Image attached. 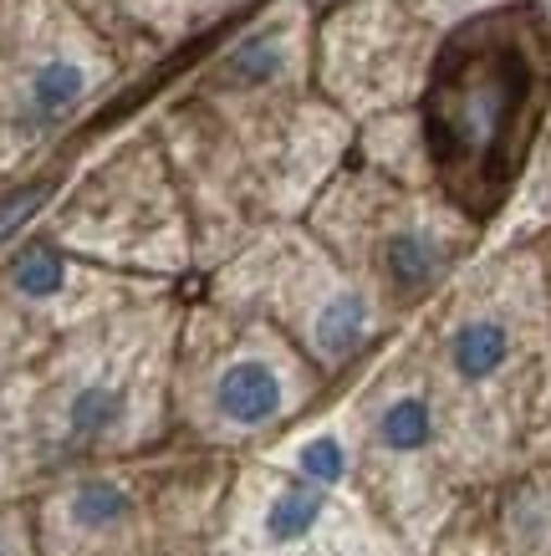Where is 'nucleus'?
I'll list each match as a JSON object with an SVG mask.
<instances>
[{
	"label": "nucleus",
	"instance_id": "6",
	"mask_svg": "<svg viewBox=\"0 0 551 556\" xmlns=\"http://www.w3.org/2000/svg\"><path fill=\"white\" fill-rule=\"evenodd\" d=\"M373 434H378V444H384L388 455H418V450L435 444V408H429V399H418V393H399V399H388L378 408Z\"/></svg>",
	"mask_w": 551,
	"mask_h": 556
},
{
	"label": "nucleus",
	"instance_id": "3",
	"mask_svg": "<svg viewBox=\"0 0 551 556\" xmlns=\"http://www.w3.org/2000/svg\"><path fill=\"white\" fill-rule=\"evenodd\" d=\"M511 363V327L496 317H469L450 338V368L460 383H490Z\"/></svg>",
	"mask_w": 551,
	"mask_h": 556
},
{
	"label": "nucleus",
	"instance_id": "15",
	"mask_svg": "<svg viewBox=\"0 0 551 556\" xmlns=\"http://www.w3.org/2000/svg\"><path fill=\"white\" fill-rule=\"evenodd\" d=\"M0 556H16V546H11V536H0Z\"/></svg>",
	"mask_w": 551,
	"mask_h": 556
},
{
	"label": "nucleus",
	"instance_id": "10",
	"mask_svg": "<svg viewBox=\"0 0 551 556\" xmlns=\"http://www.w3.org/2000/svg\"><path fill=\"white\" fill-rule=\"evenodd\" d=\"M11 287L32 302H47L67 287V261L51 251V245H26V251L11 261Z\"/></svg>",
	"mask_w": 551,
	"mask_h": 556
},
{
	"label": "nucleus",
	"instance_id": "13",
	"mask_svg": "<svg viewBox=\"0 0 551 556\" xmlns=\"http://www.w3.org/2000/svg\"><path fill=\"white\" fill-rule=\"evenodd\" d=\"M297 470H301V480L333 490L337 480L348 475V450H342V439H333V434L306 439V444H301V455H297Z\"/></svg>",
	"mask_w": 551,
	"mask_h": 556
},
{
	"label": "nucleus",
	"instance_id": "2",
	"mask_svg": "<svg viewBox=\"0 0 551 556\" xmlns=\"http://www.w3.org/2000/svg\"><path fill=\"white\" fill-rule=\"evenodd\" d=\"M210 399H215V414L225 424L261 429V424H271L286 408V383L266 357H235V363L220 368Z\"/></svg>",
	"mask_w": 551,
	"mask_h": 556
},
{
	"label": "nucleus",
	"instance_id": "14",
	"mask_svg": "<svg viewBox=\"0 0 551 556\" xmlns=\"http://www.w3.org/2000/svg\"><path fill=\"white\" fill-rule=\"evenodd\" d=\"M51 194V185L47 179H41V185H26V189H16V194H5V200H0V240L11 236V230H16L21 219H32L36 215V204L47 200Z\"/></svg>",
	"mask_w": 551,
	"mask_h": 556
},
{
	"label": "nucleus",
	"instance_id": "1",
	"mask_svg": "<svg viewBox=\"0 0 551 556\" xmlns=\"http://www.w3.org/2000/svg\"><path fill=\"white\" fill-rule=\"evenodd\" d=\"M551 92V16L501 5L439 47L424 92V143L450 200L490 215L511 194Z\"/></svg>",
	"mask_w": 551,
	"mask_h": 556
},
{
	"label": "nucleus",
	"instance_id": "12",
	"mask_svg": "<svg viewBox=\"0 0 551 556\" xmlns=\"http://www.w3.org/2000/svg\"><path fill=\"white\" fill-rule=\"evenodd\" d=\"M281 72V47H276V36H255L246 47H235V56L225 62V77L235 87H261L271 83Z\"/></svg>",
	"mask_w": 551,
	"mask_h": 556
},
{
	"label": "nucleus",
	"instance_id": "9",
	"mask_svg": "<svg viewBox=\"0 0 551 556\" xmlns=\"http://www.w3.org/2000/svg\"><path fill=\"white\" fill-rule=\"evenodd\" d=\"M123 408H128V399H123V388L113 383H87L72 393L67 404V434L72 439H102L113 434L117 419H123Z\"/></svg>",
	"mask_w": 551,
	"mask_h": 556
},
{
	"label": "nucleus",
	"instance_id": "8",
	"mask_svg": "<svg viewBox=\"0 0 551 556\" xmlns=\"http://www.w3.org/2000/svg\"><path fill=\"white\" fill-rule=\"evenodd\" d=\"M134 516V495L117 485V480H83V485L67 495V521L87 536H102Z\"/></svg>",
	"mask_w": 551,
	"mask_h": 556
},
{
	"label": "nucleus",
	"instance_id": "5",
	"mask_svg": "<svg viewBox=\"0 0 551 556\" xmlns=\"http://www.w3.org/2000/svg\"><path fill=\"white\" fill-rule=\"evenodd\" d=\"M367 321H373V306H367L363 291H333V296L322 302L317 321H312V342H317L322 357L342 363V357H352L363 348Z\"/></svg>",
	"mask_w": 551,
	"mask_h": 556
},
{
	"label": "nucleus",
	"instance_id": "4",
	"mask_svg": "<svg viewBox=\"0 0 551 556\" xmlns=\"http://www.w3.org/2000/svg\"><path fill=\"white\" fill-rule=\"evenodd\" d=\"M322 516H327V490L312 485V480H291V485H281L271 495L261 526H266L271 546H297V541H306L317 531Z\"/></svg>",
	"mask_w": 551,
	"mask_h": 556
},
{
	"label": "nucleus",
	"instance_id": "7",
	"mask_svg": "<svg viewBox=\"0 0 551 556\" xmlns=\"http://www.w3.org/2000/svg\"><path fill=\"white\" fill-rule=\"evenodd\" d=\"M384 270L393 287L414 296V291L435 287V276L444 270V255L424 230H399V236L384 240Z\"/></svg>",
	"mask_w": 551,
	"mask_h": 556
},
{
	"label": "nucleus",
	"instance_id": "11",
	"mask_svg": "<svg viewBox=\"0 0 551 556\" xmlns=\"http://www.w3.org/2000/svg\"><path fill=\"white\" fill-rule=\"evenodd\" d=\"M87 77L72 62H47V67L32 77V108L41 113V118H62L72 102L83 98Z\"/></svg>",
	"mask_w": 551,
	"mask_h": 556
}]
</instances>
